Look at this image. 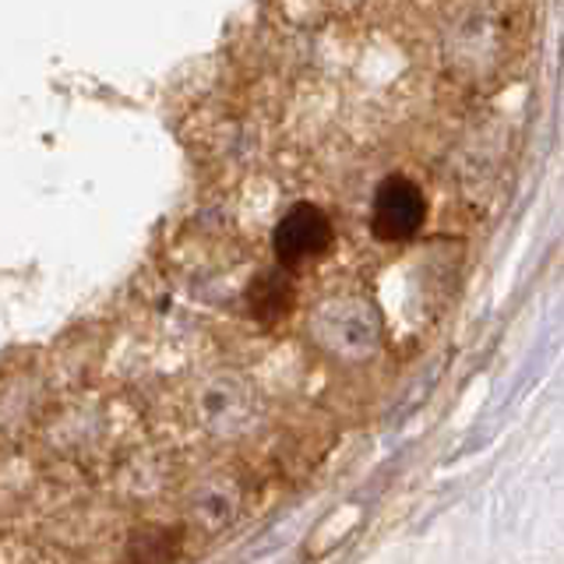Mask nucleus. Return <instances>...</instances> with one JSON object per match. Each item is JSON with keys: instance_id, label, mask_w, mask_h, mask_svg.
Segmentation results:
<instances>
[{"instance_id": "f257e3e1", "label": "nucleus", "mask_w": 564, "mask_h": 564, "mask_svg": "<svg viewBox=\"0 0 564 564\" xmlns=\"http://www.w3.org/2000/svg\"><path fill=\"white\" fill-rule=\"evenodd\" d=\"M423 223H427V198L420 184L399 173L388 176L370 205V234L381 243H405L420 234Z\"/></svg>"}, {"instance_id": "f03ea898", "label": "nucleus", "mask_w": 564, "mask_h": 564, "mask_svg": "<svg viewBox=\"0 0 564 564\" xmlns=\"http://www.w3.org/2000/svg\"><path fill=\"white\" fill-rule=\"evenodd\" d=\"M332 240H335L332 219L311 202L293 205L286 216L279 219L275 237H272L275 258L282 269H300V264L317 261L332 247Z\"/></svg>"}, {"instance_id": "7ed1b4c3", "label": "nucleus", "mask_w": 564, "mask_h": 564, "mask_svg": "<svg viewBox=\"0 0 564 564\" xmlns=\"http://www.w3.org/2000/svg\"><path fill=\"white\" fill-rule=\"evenodd\" d=\"M247 304H251V314L258 322H279V317H286L290 307H293V282L282 269H272L264 272L251 282V293H247Z\"/></svg>"}, {"instance_id": "20e7f679", "label": "nucleus", "mask_w": 564, "mask_h": 564, "mask_svg": "<svg viewBox=\"0 0 564 564\" xmlns=\"http://www.w3.org/2000/svg\"><path fill=\"white\" fill-rule=\"evenodd\" d=\"M176 551V540L166 529H149L131 543V564H170Z\"/></svg>"}]
</instances>
